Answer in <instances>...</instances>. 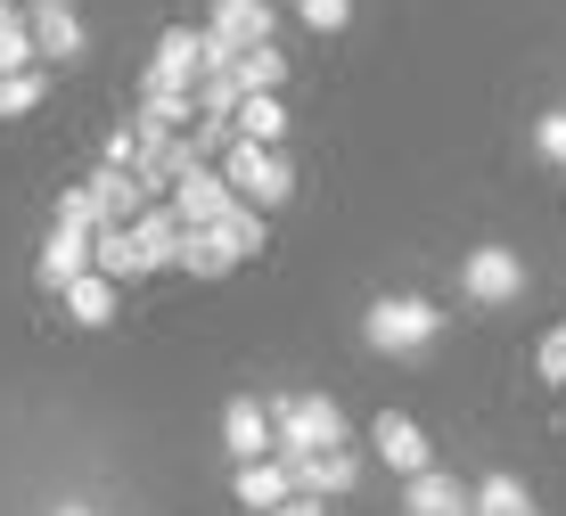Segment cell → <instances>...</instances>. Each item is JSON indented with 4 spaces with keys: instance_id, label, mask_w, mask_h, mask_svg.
Segmentation results:
<instances>
[{
    "instance_id": "obj_1",
    "label": "cell",
    "mask_w": 566,
    "mask_h": 516,
    "mask_svg": "<svg viewBox=\"0 0 566 516\" xmlns=\"http://www.w3.org/2000/svg\"><path fill=\"white\" fill-rule=\"evenodd\" d=\"M361 336H369V352H386V361H419V352L443 336V312L427 304V295H378Z\"/></svg>"
},
{
    "instance_id": "obj_2",
    "label": "cell",
    "mask_w": 566,
    "mask_h": 516,
    "mask_svg": "<svg viewBox=\"0 0 566 516\" xmlns=\"http://www.w3.org/2000/svg\"><path fill=\"white\" fill-rule=\"evenodd\" d=\"M271 427H280V460H312V451H345V410L328 393H280L271 402Z\"/></svg>"
},
{
    "instance_id": "obj_3",
    "label": "cell",
    "mask_w": 566,
    "mask_h": 516,
    "mask_svg": "<svg viewBox=\"0 0 566 516\" xmlns=\"http://www.w3.org/2000/svg\"><path fill=\"white\" fill-rule=\"evenodd\" d=\"M213 66H230V57L213 50L206 25H165L156 33V57H148V91H198Z\"/></svg>"
},
{
    "instance_id": "obj_4",
    "label": "cell",
    "mask_w": 566,
    "mask_h": 516,
    "mask_svg": "<svg viewBox=\"0 0 566 516\" xmlns=\"http://www.w3.org/2000/svg\"><path fill=\"white\" fill-rule=\"evenodd\" d=\"M222 172H230V189H239L247 206H263V213L296 197V165H287L280 148H255V140H239V148L222 156Z\"/></svg>"
},
{
    "instance_id": "obj_5",
    "label": "cell",
    "mask_w": 566,
    "mask_h": 516,
    "mask_svg": "<svg viewBox=\"0 0 566 516\" xmlns=\"http://www.w3.org/2000/svg\"><path fill=\"white\" fill-rule=\"evenodd\" d=\"M99 271V230H66V222H50L42 238V263H33V280H42L50 295H66L74 280H91Z\"/></svg>"
},
{
    "instance_id": "obj_6",
    "label": "cell",
    "mask_w": 566,
    "mask_h": 516,
    "mask_svg": "<svg viewBox=\"0 0 566 516\" xmlns=\"http://www.w3.org/2000/svg\"><path fill=\"white\" fill-rule=\"evenodd\" d=\"M222 451H230V467L280 460V427H271V410L255 402V393H239V402H222Z\"/></svg>"
},
{
    "instance_id": "obj_7",
    "label": "cell",
    "mask_w": 566,
    "mask_h": 516,
    "mask_svg": "<svg viewBox=\"0 0 566 516\" xmlns=\"http://www.w3.org/2000/svg\"><path fill=\"white\" fill-rule=\"evenodd\" d=\"M369 451H378L386 467L411 484V475H427V467H443L436 460V443H427V427L419 419H402V410H378V427H369Z\"/></svg>"
},
{
    "instance_id": "obj_8",
    "label": "cell",
    "mask_w": 566,
    "mask_h": 516,
    "mask_svg": "<svg viewBox=\"0 0 566 516\" xmlns=\"http://www.w3.org/2000/svg\"><path fill=\"white\" fill-rule=\"evenodd\" d=\"M460 295H468V304H517V295H525V263L510 246H476L460 263Z\"/></svg>"
},
{
    "instance_id": "obj_9",
    "label": "cell",
    "mask_w": 566,
    "mask_h": 516,
    "mask_svg": "<svg viewBox=\"0 0 566 516\" xmlns=\"http://www.w3.org/2000/svg\"><path fill=\"white\" fill-rule=\"evenodd\" d=\"M25 25H33V42H42V66H74L83 42H91L74 0H25Z\"/></svg>"
},
{
    "instance_id": "obj_10",
    "label": "cell",
    "mask_w": 566,
    "mask_h": 516,
    "mask_svg": "<svg viewBox=\"0 0 566 516\" xmlns=\"http://www.w3.org/2000/svg\"><path fill=\"white\" fill-rule=\"evenodd\" d=\"M172 206H181V222H189V230H222V213L239 206V189H230V172H222V165H189V172H181V189H172Z\"/></svg>"
},
{
    "instance_id": "obj_11",
    "label": "cell",
    "mask_w": 566,
    "mask_h": 516,
    "mask_svg": "<svg viewBox=\"0 0 566 516\" xmlns=\"http://www.w3.org/2000/svg\"><path fill=\"white\" fill-rule=\"evenodd\" d=\"M206 33H213V50H222V57L263 50V42H271V0H213Z\"/></svg>"
},
{
    "instance_id": "obj_12",
    "label": "cell",
    "mask_w": 566,
    "mask_h": 516,
    "mask_svg": "<svg viewBox=\"0 0 566 516\" xmlns=\"http://www.w3.org/2000/svg\"><path fill=\"white\" fill-rule=\"evenodd\" d=\"M91 206H99V230H132L148 213V189H140V172H124V165H99L91 172Z\"/></svg>"
},
{
    "instance_id": "obj_13",
    "label": "cell",
    "mask_w": 566,
    "mask_h": 516,
    "mask_svg": "<svg viewBox=\"0 0 566 516\" xmlns=\"http://www.w3.org/2000/svg\"><path fill=\"white\" fill-rule=\"evenodd\" d=\"M402 516H476V484H460L452 467H427L402 484Z\"/></svg>"
},
{
    "instance_id": "obj_14",
    "label": "cell",
    "mask_w": 566,
    "mask_h": 516,
    "mask_svg": "<svg viewBox=\"0 0 566 516\" xmlns=\"http://www.w3.org/2000/svg\"><path fill=\"white\" fill-rule=\"evenodd\" d=\"M230 492H239V508H247V516H271V508L296 501V467H287V460H255V467L230 475Z\"/></svg>"
},
{
    "instance_id": "obj_15",
    "label": "cell",
    "mask_w": 566,
    "mask_h": 516,
    "mask_svg": "<svg viewBox=\"0 0 566 516\" xmlns=\"http://www.w3.org/2000/svg\"><path fill=\"white\" fill-rule=\"evenodd\" d=\"M287 467H296V492H312V501H345L361 484V451H312V460H287Z\"/></svg>"
},
{
    "instance_id": "obj_16",
    "label": "cell",
    "mask_w": 566,
    "mask_h": 516,
    "mask_svg": "<svg viewBox=\"0 0 566 516\" xmlns=\"http://www.w3.org/2000/svg\"><path fill=\"white\" fill-rule=\"evenodd\" d=\"M99 271L115 287H132V280H148V271H156V254L140 246V230H99Z\"/></svg>"
},
{
    "instance_id": "obj_17",
    "label": "cell",
    "mask_w": 566,
    "mask_h": 516,
    "mask_svg": "<svg viewBox=\"0 0 566 516\" xmlns=\"http://www.w3.org/2000/svg\"><path fill=\"white\" fill-rule=\"evenodd\" d=\"M115 295H124V287H115L107 271H91V280H74L66 295H57V304H66V320H74V328H107V320H115Z\"/></svg>"
},
{
    "instance_id": "obj_18",
    "label": "cell",
    "mask_w": 566,
    "mask_h": 516,
    "mask_svg": "<svg viewBox=\"0 0 566 516\" xmlns=\"http://www.w3.org/2000/svg\"><path fill=\"white\" fill-rule=\"evenodd\" d=\"M132 230H140V246L156 254V271H172V263H181V238H189L181 206H148V213H140V222H132Z\"/></svg>"
},
{
    "instance_id": "obj_19",
    "label": "cell",
    "mask_w": 566,
    "mask_h": 516,
    "mask_svg": "<svg viewBox=\"0 0 566 516\" xmlns=\"http://www.w3.org/2000/svg\"><path fill=\"white\" fill-rule=\"evenodd\" d=\"M239 140H255V148H280V140H287V107H280V91H247V107H239Z\"/></svg>"
},
{
    "instance_id": "obj_20",
    "label": "cell",
    "mask_w": 566,
    "mask_h": 516,
    "mask_svg": "<svg viewBox=\"0 0 566 516\" xmlns=\"http://www.w3.org/2000/svg\"><path fill=\"white\" fill-rule=\"evenodd\" d=\"M172 271H189V280H230V271H239V254H230L213 230H189V238H181V263H172Z\"/></svg>"
},
{
    "instance_id": "obj_21",
    "label": "cell",
    "mask_w": 566,
    "mask_h": 516,
    "mask_svg": "<svg viewBox=\"0 0 566 516\" xmlns=\"http://www.w3.org/2000/svg\"><path fill=\"white\" fill-rule=\"evenodd\" d=\"M213 238H222V246L239 254V263H255V254H263V238H271V222H263V206H247V197H239V206L222 213V230H213Z\"/></svg>"
},
{
    "instance_id": "obj_22",
    "label": "cell",
    "mask_w": 566,
    "mask_h": 516,
    "mask_svg": "<svg viewBox=\"0 0 566 516\" xmlns=\"http://www.w3.org/2000/svg\"><path fill=\"white\" fill-rule=\"evenodd\" d=\"M476 516H534V492H525V475L493 467V475L476 484Z\"/></svg>"
},
{
    "instance_id": "obj_23",
    "label": "cell",
    "mask_w": 566,
    "mask_h": 516,
    "mask_svg": "<svg viewBox=\"0 0 566 516\" xmlns=\"http://www.w3.org/2000/svg\"><path fill=\"white\" fill-rule=\"evenodd\" d=\"M42 66V42H33L25 9H0V74H33Z\"/></svg>"
},
{
    "instance_id": "obj_24",
    "label": "cell",
    "mask_w": 566,
    "mask_h": 516,
    "mask_svg": "<svg viewBox=\"0 0 566 516\" xmlns=\"http://www.w3.org/2000/svg\"><path fill=\"white\" fill-rule=\"evenodd\" d=\"M239 83H247V91H280V83H287V57L271 50V42L247 50V57H239Z\"/></svg>"
},
{
    "instance_id": "obj_25",
    "label": "cell",
    "mask_w": 566,
    "mask_h": 516,
    "mask_svg": "<svg viewBox=\"0 0 566 516\" xmlns=\"http://www.w3.org/2000/svg\"><path fill=\"white\" fill-rule=\"evenodd\" d=\"M42 66H33V74H0V115H33V107H42Z\"/></svg>"
},
{
    "instance_id": "obj_26",
    "label": "cell",
    "mask_w": 566,
    "mask_h": 516,
    "mask_svg": "<svg viewBox=\"0 0 566 516\" xmlns=\"http://www.w3.org/2000/svg\"><path fill=\"white\" fill-rule=\"evenodd\" d=\"M534 148H542V165H566V107L534 115Z\"/></svg>"
},
{
    "instance_id": "obj_27",
    "label": "cell",
    "mask_w": 566,
    "mask_h": 516,
    "mask_svg": "<svg viewBox=\"0 0 566 516\" xmlns=\"http://www.w3.org/2000/svg\"><path fill=\"white\" fill-rule=\"evenodd\" d=\"M534 369H542V386H566V320L534 345Z\"/></svg>"
},
{
    "instance_id": "obj_28",
    "label": "cell",
    "mask_w": 566,
    "mask_h": 516,
    "mask_svg": "<svg viewBox=\"0 0 566 516\" xmlns=\"http://www.w3.org/2000/svg\"><path fill=\"white\" fill-rule=\"evenodd\" d=\"M296 17L312 33H345V17H354V0H296Z\"/></svg>"
},
{
    "instance_id": "obj_29",
    "label": "cell",
    "mask_w": 566,
    "mask_h": 516,
    "mask_svg": "<svg viewBox=\"0 0 566 516\" xmlns=\"http://www.w3.org/2000/svg\"><path fill=\"white\" fill-rule=\"evenodd\" d=\"M271 516H328V501H312V492H296L287 508H271Z\"/></svg>"
},
{
    "instance_id": "obj_30",
    "label": "cell",
    "mask_w": 566,
    "mask_h": 516,
    "mask_svg": "<svg viewBox=\"0 0 566 516\" xmlns=\"http://www.w3.org/2000/svg\"><path fill=\"white\" fill-rule=\"evenodd\" d=\"M50 516H99V508H91V501H57Z\"/></svg>"
},
{
    "instance_id": "obj_31",
    "label": "cell",
    "mask_w": 566,
    "mask_h": 516,
    "mask_svg": "<svg viewBox=\"0 0 566 516\" xmlns=\"http://www.w3.org/2000/svg\"><path fill=\"white\" fill-rule=\"evenodd\" d=\"M0 9H9V0H0Z\"/></svg>"
}]
</instances>
